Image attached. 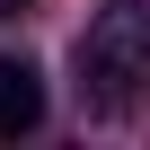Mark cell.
<instances>
[{
  "instance_id": "cell-2",
  "label": "cell",
  "mask_w": 150,
  "mask_h": 150,
  "mask_svg": "<svg viewBox=\"0 0 150 150\" xmlns=\"http://www.w3.org/2000/svg\"><path fill=\"white\" fill-rule=\"evenodd\" d=\"M44 124V80H35V62L18 53H0V141H18Z\"/></svg>"
},
{
  "instance_id": "cell-1",
  "label": "cell",
  "mask_w": 150,
  "mask_h": 150,
  "mask_svg": "<svg viewBox=\"0 0 150 150\" xmlns=\"http://www.w3.org/2000/svg\"><path fill=\"white\" fill-rule=\"evenodd\" d=\"M141 80H150V9L141 0H115L80 35V106L88 115H124L141 97Z\"/></svg>"
},
{
  "instance_id": "cell-3",
  "label": "cell",
  "mask_w": 150,
  "mask_h": 150,
  "mask_svg": "<svg viewBox=\"0 0 150 150\" xmlns=\"http://www.w3.org/2000/svg\"><path fill=\"white\" fill-rule=\"evenodd\" d=\"M18 9H27V0H0V18H18Z\"/></svg>"
}]
</instances>
